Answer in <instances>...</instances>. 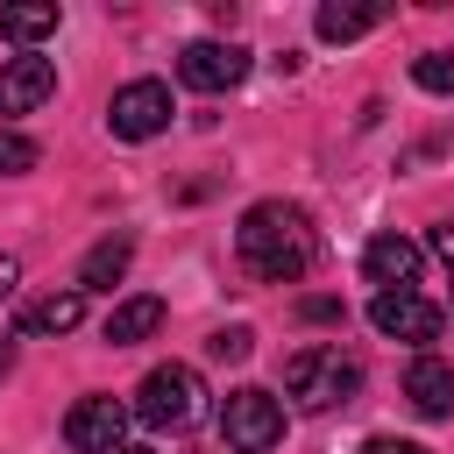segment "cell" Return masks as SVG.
<instances>
[{
  "mask_svg": "<svg viewBox=\"0 0 454 454\" xmlns=\"http://www.w3.org/2000/svg\"><path fill=\"white\" fill-rule=\"evenodd\" d=\"M234 255H241V270H248L255 284H298V277L312 270V255H319V234H312L305 206H291V199H255V206L241 213V227H234Z\"/></svg>",
  "mask_w": 454,
  "mask_h": 454,
  "instance_id": "obj_1",
  "label": "cell"
},
{
  "mask_svg": "<svg viewBox=\"0 0 454 454\" xmlns=\"http://www.w3.org/2000/svg\"><path fill=\"white\" fill-rule=\"evenodd\" d=\"M284 390L298 411H333V404H355L362 397V362L340 355V348H298L284 362Z\"/></svg>",
  "mask_w": 454,
  "mask_h": 454,
  "instance_id": "obj_2",
  "label": "cell"
},
{
  "mask_svg": "<svg viewBox=\"0 0 454 454\" xmlns=\"http://www.w3.org/2000/svg\"><path fill=\"white\" fill-rule=\"evenodd\" d=\"M135 419L156 426V433L199 426V419H206V383H199V369H192V362H156V369L142 376V390H135Z\"/></svg>",
  "mask_w": 454,
  "mask_h": 454,
  "instance_id": "obj_3",
  "label": "cell"
},
{
  "mask_svg": "<svg viewBox=\"0 0 454 454\" xmlns=\"http://www.w3.org/2000/svg\"><path fill=\"white\" fill-rule=\"evenodd\" d=\"M220 440H227V454H277V447H284V397H270L262 383L227 390V404H220Z\"/></svg>",
  "mask_w": 454,
  "mask_h": 454,
  "instance_id": "obj_4",
  "label": "cell"
},
{
  "mask_svg": "<svg viewBox=\"0 0 454 454\" xmlns=\"http://www.w3.org/2000/svg\"><path fill=\"white\" fill-rule=\"evenodd\" d=\"M369 326H376L383 340H411V348H426V340H440L447 312H440L433 298H419V291H376V298H369Z\"/></svg>",
  "mask_w": 454,
  "mask_h": 454,
  "instance_id": "obj_5",
  "label": "cell"
},
{
  "mask_svg": "<svg viewBox=\"0 0 454 454\" xmlns=\"http://www.w3.org/2000/svg\"><path fill=\"white\" fill-rule=\"evenodd\" d=\"M106 128H114L121 142H149V135H163V128H170V85H163V78H135V85H121L114 106H106Z\"/></svg>",
  "mask_w": 454,
  "mask_h": 454,
  "instance_id": "obj_6",
  "label": "cell"
},
{
  "mask_svg": "<svg viewBox=\"0 0 454 454\" xmlns=\"http://www.w3.org/2000/svg\"><path fill=\"white\" fill-rule=\"evenodd\" d=\"M64 447L71 454H121L128 447V404L114 397H78L64 411Z\"/></svg>",
  "mask_w": 454,
  "mask_h": 454,
  "instance_id": "obj_7",
  "label": "cell"
},
{
  "mask_svg": "<svg viewBox=\"0 0 454 454\" xmlns=\"http://www.w3.org/2000/svg\"><path fill=\"white\" fill-rule=\"evenodd\" d=\"M177 78H184L192 92H234V85L248 78V50H241V43H184Z\"/></svg>",
  "mask_w": 454,
  "mask_h": 454,
  "instance_id": "obj_8",
  "label": "cell"
},
{
  "mask_svg": "<svg viewBox=\"0 0 454 454\" xmlns=\"http://www.w3.org/2000/svg\"><path fill=\"white\" fill-rule=\"evenodd\" d=\"M419 262H426V248H419L411 234H376V241L362 248V277H369L376 291H411V284H419Z\"/></svg>",
  "mask_w": 454,
  "mask_h": 454,
  "instance_id": "obj_9",
  "label": "cell"
},
{
  "mask_svg": "<svg viewBox=\"0 0 454 454\" xmlns=\"http://www.w3.org/2000/svg\"><path fill=\"white\" fill-rule=\"evenodd\" d=\"M50 92H57V64H50V57L21 50V57L0 64V114H35Z\"/></svg>",
  "mask_w": 454,
  "mask_h": 454,
  "instance_id": "obj_10",
  "label": "cell"
},
{
  "mask_svg": "<svg viewBox=\"0 0 454 454\" xmlns=\"http://www.w3.org/2000/svg\"><path fill=\"white\" fill-rule=\"evenodd\" d=\"M404 397H411L419 419H454V362L419 355V362L404 369Z\"/></svg>",
  "mask_w": 454,
  "mask_h": 454,
  "instance_id": "obj_11",
  "label": "cell"
},
{
  "mask_svg": "<svg viewBox=\"0 0 454 454\" xmlns=\"http://www.w3.org/2000/svg\"><path fill=\"white\" fill-rule=\"evenodd\" d=\"M128 262H135V234H106V241H92L85 262H78V291H114V284L128 277Z\"/></svg>",
  "mask_w": 454,
  "mask_h": 454,
  "instance_id": "obj_12",
  "label": "cell"
},
{
  "mask_svg": "<svg viewBox=\"0 0 454 454\" xmlns=\"http://www.w3.org/2000/svg\"><path fill=\"white\" fill-rule=\"evenodd\" d=\"M85 319V291L71 284V291H50V298H35L28 312H21V333L28 340H43V333H71Z\"/></svg>",
  "mask_w": 454,
  "mask_h": 454,
  "instance_id": "obj_13",
  "label": "cell"
},
{
  "mask_svg": "<svg viewBox=\"0 0 454 454\" xmlns=\"http://www.w3.org/2000/svg\"><path fill=\"white\" fill-rule=\"evenodd\" d=\"M156 326H163V298H149V291H142V298H121V305L106 312V326H99V333H106L114 348H135V340H149Z\"/></svg>",
  "mask_w": 454,
  "mask_h": 454,
  "instance_id": "obj_14",
  "label": "cell"
},
{
  "mask_svg": "<svg viewBox=\"0 0 454 454\" xmlns=\"http://www.w3.org/2000/svg\"><path fill=\"white\" fill-rule=\"evenodd\" d=\"M57 0H14V7H0V35L7 43H21V50H35L43 35H57Z\"/></svg>",
  "mask_w": 454,
  "mask_h": 454,
  "instance_id": "obj_15",
  "label": "cell"
},
{
  "mask_svg": "<svg viewBox=\"0 0 454 454\" xmlns=\"http://www.w3.org/2000/svg\"><path fill=\"white\" fill-rule=\"evenodd\" d=\"M383 21V7H340V0H326L319 14H312V28L326 35V43H355V35H369Z\"/></svg>",
  "mask_w": 454,
  "mask_h": 454,
  "instance_id": "obj_16",
  "label": "cell"
},
{
  "mask_svg": "<svg viewBox=\"0 0 454 454\" xmlns=\"http://www.w3.org/2000/svg\"><path fill=\"white\" fill-rule=\"evenodd\" d=\"M411 85H419V92H454V57H447V50H426V57L411 64Z\"/></svg>",
  "mask_w": 454,
  "mask_h": 454,
  "instance_id": "obj_17",
  "label": "cell"
},
{
  "mask_svg": "<svg viewBox=\"0 0 454 454\" xmlns=\"http://www.w3.org/2000/svg\"><path fill=\"white\" fill-rule=\"evenodd\" d=\"M21 170H35V142L21 128H0V177H21Z\"/></svg>",
  "mask_w": 454,
  "mask_h": 454,
  "instance_id": "obj_18",
  "label": "cell"
},
{
  "mask_svg": "<svg viewBox=\"0 0 454 454\" xmlns=\"http://www.w3.org/2000/svg\"><path fill=\"white\" fill-rule=\"evenodd\" d=\"M206 348H213L220 362H248V355H255V333H248V326H220Z\"/></svg>",
  "mask_w": 454,
  "mask_h": 454,
  "instance_id": "obj_19",
  "label": "cell"
},
{
  "mask_svg": "<svg viewBox=\"0 0 454 454\" xmlns=\"http://www.w3.org/2000/svg\"><path fill=\"white\" fill-rule=\"evenodd\" d=\"M298 319H312V326H333V319H348V312H340V298H305V305H298Z\"/></svg>",
  "mask_w": 454,
  "mask_h": 454,
  "instance_id": "obj_20",
  "label": "cell"
},
{
  "mask_svg": "<svg viewBox=\"0 0 454 454\" xmlns=\"http://www.w3.org/2000/svg\"><path fill=\"white\" fill-rule=\"evenodd\" d=\"M362 454H426L419 440H390V433H376V440H362Z\"/></svg>",
  "mask_w": 454,
  "mask_h": 454,
  "instance_id": "obj_21",
  "label": "cell"
},
{
  "mask_svg": "<svg viewBox=\"0 0 454 454\" xmlns=\"http://www.w3.org/2000/svg\"><path fill=\"white\" fill-rule=\"evenodd\" d=\"M433 255H440V262H447V277H454V220H440V227H433Z\"/></svg>",
  "mask_w": 454,
  "mask_h": 454,
  "instance_id": "obj_22",
  "label": "cell"
},
{
  "mask_svg": "<svg viewBox=\"0 0 454 454\" xmlns=\"http://www.w3.org/2000/svg\"><path fill=\"white\" fill-rule=\"evenodd\" d=\"M14 277H21V262H14V255H0V298L14 291Z\"/></svg>",
  "mask_w": 454,
  "mask_h": 454,
  "instance_id": "obj_23",
  "label": "cell"
},
{
  "mask_svg": "<svg viewBox=\"0 0 454 454\" xmlns=\"http://www.w3.org/2000/svg\"><path fill=\"white\" fill-rule=\"evenodd\" d=\"M7 362H14V340H0V369H7Z\"/></svg>",
  "mask_w": 454,
  "mask_h": 454,
  "instance_id": "obj_24",
  "label": "cell"
},
{
  "mask_svg": "<svg viewBox=\"0 0 454 454\" xmlns=\"http://www.w3.org/2000/svg\"><path fill=\"white\" fill-rule=\"evenodd\" d=\"M121 454H149V447H121Z\"/></svg>",
  "mask_w": 454,
  "mask_h": 454,
  "instance_id": "obj_25",
  "label": "cell"
}]
</instances>
